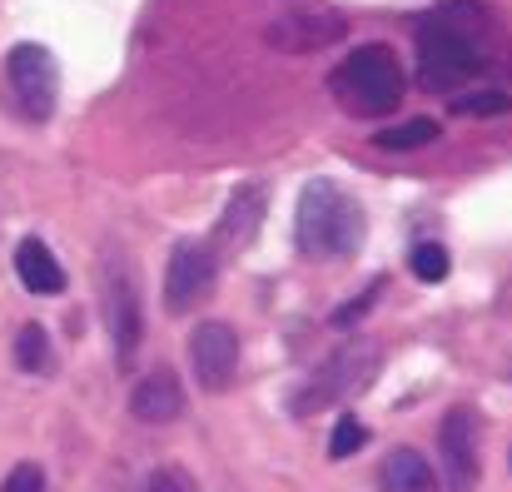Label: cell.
<instances>
[{"mask_svg":"<svg viewBox=\"0 0 512 492\" xmlns=\"http://www.w3.org/2000/svg\"><path fill=\"white\" fill-rule=\"evenodd\" d=\"M15 274L30 294H60L65 289V269L55 264V254L40 244V239H20L15 249Z\"/></svg>","mask_w":512,"mask_h":492,"instance_id":"obj_14","label":"cell"},{"mask_svg":"<svg viewBox=\"0 0 512 492\" xmlns=\"http://www.w3.org/2000/svg\"><path fill=\"white\" fill-rule=\"evenodd\" d=\"M15 363H20L25 373H40V368L50 363V343H45V328L40 324H25L15 333Z\"/></svg>","mask_w":512,"mask_h":492,"instance_id":"obj_16","label":"cell"},{"mask_svg":"<svg viewBox=\"0 0 512 492\" xmlns=\"http://www.w3.org/2000/svg\"><path fill=\"white\" fill-rule=\"evenodd\" d=\"M478 5H453L418 25V80L423 90H453L483 70V30L468 25Z\"/></svg>","mask_w":512,"mask_h":492,"instance_id":"obj_1","label":"cell"},{"mask_svg":"<svg viewBox=\"0 0 512 492\" xmlns=\"http://www.w3.org/2000/svg\"><path fill=\"white\" fill-rule=\"evenodd\" d=\"M343 30H348V25H343L339 10L304 5V10H289V15L269 20L264 40H269L274 50H289V55H314V50H324V45L343 40Z\"/></svg>","mask_w":512,"mask_h":492,"instance_id":"obj_7","label":"cell"},{"mask_svg":"<svg viewBox=\"0 0 512 492\" xmlns=\"http://www.w3.org/2000/svg\"><path fill=\"white\" fill-rule=\"evenodd\" d=\"M105 319H110V338H115V363L130 368L140 353V338H145V319H140V294L120 264L105 269Z\"/></svg>","mask_w":512,"mask_h":492,"instance_id":"obj_9","label":"cell"},{"mask_svg":"<svg viewBox=\"0 0 512 492\" xmlns=\"http://www.w3.org/2000/svg\"><path fill=\"white\" fill-rule=\"evenodd\" d=\"M378 483H383V492H443L433 463L418 448H393L378 468Z\"/></svg>","mask_w":512,"mask_h":492,"instance_id":"obj_13","label":"cell"},{"mask_svg":"<svg viewBox=\"0 0 512 492\" xmlns=\"http://www.w3.org/2000/svg\"><path fill=\"white\" fill-rule=\"evenodd\" d=\"M378 299H383V279H373L358 299H348V309H339V314H334V328H353L358 319H368V309H373Z\"/></svg>","mask_w":512,"mask_h":492,"instance_id":"obj_19","label":"cell"},{"mask_svg":"<svg viewBox=\"0 0 512 492\" xmlns=\"http://www.w3.org/2000/svg\"><path fill=\"white\" fill-rule=\"evenodd\" d=\"M438 140V120H403V125H388V130H378V150H388V155H408V150H423V145H433Z\"/></svg>","mask_w":512,"mask_h":492,"instance_id":"obj_15","label":"cell"},{"mask_svg":"<svg viewBox=\"0 0 512 492\" xmlns=\"http://www.w3.org/2000/svg\"><path fill=\"white\" fill-rule=\"evenodd\" d=\"M5 75H10V90H15V100H20V110L30 120H50L55 115L60 70H55V55L45 45H15L10 60H5Z\"/></svg>","mask_w":512,"mask_h":492,"instance_id":"obj_5","label":"cell"},{"mask_svg":"<svg viewBox=\"0 0 512 492\" xmlns=\"http://www.w3.org/2000/svg\"><path fill=\"white\" fill-rule=\"evenodd\" d=\"M329 90L348 115H388L403 100V70L388 45H358L343 55V65L329 75Z\"/></svg>","mask_w":512,"mask_h":492,"instance_id":"obj_3","label":"cell"},{"mask_svg":"<svg viewBox=\"0 0 512 492\" xmlns=\"http://www.w3.org/2000/svg\"><path fill=\"white\" fill-rule=\"evenodd\" d=\"M294 239L309 259H348L363 244V209L329 179H309L294 209Z\"/></svg>","mask_w":512,"mask_h":492,"instance_id":"obj_2","label":"cell"},{"mask_svg":"<svg viewBox=\"0 0 512 492\" xmlns=\"http://www.w3.org/2000/svg\"><path fill=\"white\" fill-rule=\"evenodd\" d=\"M373 368H378V348H373V343H343V348H334V353L314 368V378L289 398V413H294V418H314V413L334 408L339 398L358 393V388L373 378Z\"/></svg>","mask_w":512,"mask_h":492,"instance_id":"obj_4","label":"cell"},{"mask_svg":"<svg viewBox=\"0 0 512 492\" xmlns=\"http://www.w3.org/2000/svg\"><path fill=\"white\" fill-rule=\"evenodd\" d=\"M189 368H194V383L204 393H219L234 383L239 373V333L224 324V319H204L189 333Z\"/></svg>","mask_w":512,"mask_h":492,"instance_id":"obj_6","label":"cell"},{"mask_svg":"<svg viewBox=\"0 0 512 492\" xmlns=\"http://www.w3.org/2000/svg\"><path fill=\"white\" fill-rule=\"evenodd\" d=\"M145 492H194V483H189L179 468H160V473L145 483Z\"/></svg>","mask_w":512,"mask_h":492,"instance_id":"obj_22","label":"cell"},{"mask_svg":"<svg viewBox=\"0 0 512 492\" xmlns=\"http://www.w3.org/2000/svg\"><path fill=\"white\" fill-rule=\"evenodd\" d=\"M453 115H512V95H498V90H483V95H458L453 100Z\"/></svg>","mask_w":512,"mask_h":492,"instance_id":"obj_18","label":"cell"},{"mask_svg":"<svg viewBox=\"0 0 512 492\" xmlns=\"http://www.w3.org/2000/svg\"><path fill=\"white\" fill-rule=\"evenodd\" d=\"M508 373H512V368H508Z\"/></svg>","mask_w":512,"mask_h":492,"instance_id":"obj_23","label":"cell"},{"mask_svg":"<svg viewBox=\"0 0 512 492\" xmlns=\"http://www.w3.org/2000/svg\"><path fill=\"white\" fill-rule=\"evenodd\" d=\"M264 214H269V184H264V179L239 184V189L229 194V204L219 209L214 249H219V254H244V249L254 244V234H259Z\"/></svg>","mask_w":512,"mask_h":492,"instance_id":"obj_8","label":"cell"},{"mask_svg":"<svg viewBox=\"0 0 512 492\" xmlns=\"http://www.w3.org/2000/svg\"><path fill=\"white\" fill-rule=\"evenodd\" d=\"M363 443H368L363 423H358V418H343L339 428H334V438H329V458H348V453H358Z\"/></svg>","mask_w":512,"mask_h":492,"instance_id":"obj_20","label":"cell"},{"mask_svg":"<svg viewBox=\"0 0 512 492\" xmlns=\"http://www.w3.org/2000/svg\"><path fill=\"white\" fill-rule=\"evenodd\" d=\"M130 413H135L140 423H155V428H160V423H174V418L184 413V388H179V378H174L170 368L140 378L135 393H130Z\"/></svg>","mask_w":512,"mask_h":492,"instance_id":"obj_12","label":"cell"},{"mask_svg":"<svg viewBox=\"0 0 512 492\" xmlns=\"http://www.w3.org/2000/svg\"><path fill=\"white\" fill-rule=\"evenodd\" d=\"M408 264H413V274H418L423 284H443V279H448V249H443V244H418V249L408 254Z\"/></svg>","mask_w":512,"mask_h":492,"instance_id":"obj_17","label":"cell"},{"mask_svg":"<svg viewBox=\"0 0 512 492\" xmlns=\"http://www.w3.org/2000/svg\"><path fill=\"white\" fill-rule=\"evenodd\" d=\"M214 274H219V259H214L209 244H179L170 254V269H165V304H170L174 314L179 309H194L209 294Z\"/></svg>","mask_w":512,"mask_h":492,"instance_id":"obj_11","label":"cell"},{"mask_svg":"<svg viewBox=\"0 0 512 492\" xmlns=\"http://www.w3.org/2000/svg\"><path fill=\"white\" fill-rule=\"evenodd\" d=\"M438 453H443V473H448V488L453 492H473L478 488V463H483V448H478V418L468 408H453L438 428Z\"/></svg>","mask_w":512,"mask_h":492,"instance_id":"obj_10","label":"cell"},{"mask_svg":"<svg viewBox=\"0 0 512 492\" xmlns=\"http://www.w3.org/2000/svg\"><path fill=\"white\" fill-rule=\"evenodd\" d=\"M0 492H45V473H40L35 463H20V468H10V473H5Z\"/></svg>","mask_w":512,"mask_h":492,"instance_id":"obj_21","label":"cell"}]
</instances>
